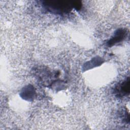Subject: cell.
Here are the masks:
<instances>
[{
    "label": "cell",
    "mask_w": 130,
    "mask_h": 130,
    "mask_svg": "<svg viewBox=\"0 0 130 130\" xmlns=\"http://www.w3.org/2000/svg\"><path fill=\"white\" fill-rule=\"evenodd\" d=\"M43 6L50 12L62 14L69 12L74 8V2L47 1L44 3Z\"/></svg>",
    "instance_id": "obj_1"
},
{
    "label": "cell",
    "mask_w": 130,
    "mask_h": 130,
    "mask_svg": "<svg viewBox=\"0 0 130 130\" xmlns=\"http://www.w3.org/2000/svg\"><path fill=\"white\" fill-rule=\"evenodd\" d=\"M125 35V32L123 29L117 30L115 32V35L113 38H112L108 43L109 46L113 45L114 44L120 42L124 38Z\"/></svg>",
    "instance_id": "obj_2"
},
{
    "label": "cell",
    "mask_w": 130,
    "mask_h": 130,
    "mask_svg": "<svg viewBox=\"0 0 130 130\" xmlns=\"http://www.w3.org/2000/svg\"><path fill=\"white\" fill-rule=\"evenodd\" d=\"M118 93L121 95H126L129 93V80L128 78L127 79L124 81L120 85V86L117 88Z\"/></svg>",
    "instance_id": "obj_3"
}]
</instances>
